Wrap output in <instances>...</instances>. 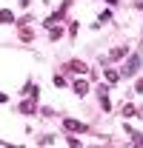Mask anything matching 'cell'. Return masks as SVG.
<instances>
[{
  "label": "cell",
  "instance_id": "3",
  "mask_svg": "<svg viewBox=\"0 0 143 148\" xmlns=\"http://www.w3.org/2000/svg\"><path fill=\"white\" fill-rule=\"evenodd\" d=\"M74 94H77V97L89 94V83H86V80H77V83H74Z\"/></svg>",
  "mask_w": 143,
  "mask_h": 148
},
{
  "label": "cell",
  "instance_id": "11",
  "mask_svg": "<svg viewBox=\"0 0 143 148\" xmlns=\"http://www.w3.org/2000/svg\"><path fill=\"white\" fill-rule=\"evenodd\" d=\"M106 3H117V0H106Z\"/></svg>",
  "mask_w": 143,
  "mask_h": 148
},
{
  "label": "cell",
  "instance_id": "7",
  "mask_svg": "<svg viewBox=\"0 0 143 148\" xmlns=\"http://www.w3.org/2000/svg\"><path fill=\"white\" fill-rule=\"evenodd\" d=\"M120 111H123V117H135V114H137V111H135V106H123Z\"/></svg>",
  "mask_w": 143,
  "mask_h": 148
},
{
  "label": "cell",
  "instance_id": "8",
  "mask_svg": "<svg viewBox=\"0 0 143 148\" xmlns=\"http://www.w3.org/2000/svg\"><path fill=\"white\" fill-rule=\"evenodd\" d=\"M106 80H109V83H117V71H115V69H109V71H106Z\"/></svg>",
  "mask_w": 143,
  "mask_h": 148
},
{
  "label": "cell",
  "instance_id": "1",
  "mask_svg": "<svg viewBox=\"0 0 143 148\" xmlns=\"http://www.w3.org/2000/svg\"><path fill=\"white\" fill-rule=\"evenodd\" d=\"M137 66H140V54H132V57H129V63H126V69H123V74H135V71H137Z\"/></svg>",
  "mask_w": 143,
  "mask_h": 148
},
{
  "label": "cell",
  "instance_id": "6",
  "mask_svg": "<svg viewBox=\"0 0 143 148\" xmlns=\"http://www.w3.org/2000/svg\"><path fill=\"white\" fill-rule=\"evenodd\" d=\"M32 111H35V103H23L20 106V114H32Z\"/></svg>",
  "mask_w": 143,
  "mask_h": 148
},
{
  "label": "cell",
  "instance_id": "2",
  "mask_svg": "<svg viewBox=\"0 0 143 148\" xmlns=\"http://www.w3.org/2000/svg\"><path fill=\"white\" fill-rule=\"evenodd\" d=\"M66 69H69V71H74V74H83V71H86V66H83L80 60H69V63H66Z\"/></svg>",
  "mask_w": 143,
  "mask_h": 148
},
{
  "label": "cell",
  "instance_id": "4",
  "mask_svg": "<svg viewBox=\"0 0 143 148\" xmlns=\"http://www.w3.org/2000/svg\"><path fill=\"white\" fill-rule=\"evenodd\" d=\"M63 125H66V128H69V131H89V128H86V125H83V123H77V120H66Z\"/></svg>",
  "mask_w": 143,
  "mask_h": 148
},
{
  "label": "cell",
  "instance_id": "5",
  "mask_svg": "<svg viewBox=\"0 0 143 148\" xmlns=\"http://www.w3.org/2000/svg\"><path fill=\"white\" fill-rule=\"evenodd\" d=\"M12 20H15V14L9 9H0V23H12Z\"/></svg>",
  "mask_w": 143,
  "mask_h": 148
},
{
  "label": "cell",
  "instance_id": "9",
  "mask_svg": "<svg viewBox=\"0 0 143 148\" xmlns=\"http://www.w3.org/2000/svg\"><path fill=\"white\" fill-rule=\"evenodd\" d=\"M49 37H52V40H57V37H60V29H57V26H52V29H49Z\"/></svg>",
  "mask_w": 143,
  "mask_h": 148
},
{
  "label": "cell",
  "instance_id": "10",
  "mask_svg": "<svg viewBox=\"0 0 143 148\" xmlns=\"http://www.w3.org/2000/svg\"><path fill=\"white\" fill-rule=\"evenodd\" d=\"M135 91H143V80H137V86H135Z\"/></svg>",
  "mask_w": 143,
  "mask_h": 148
}]
</instances>
